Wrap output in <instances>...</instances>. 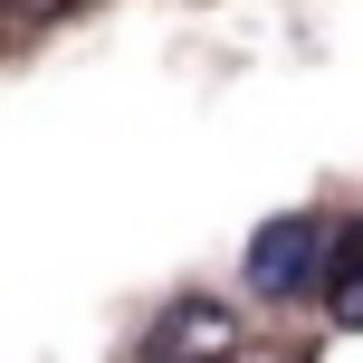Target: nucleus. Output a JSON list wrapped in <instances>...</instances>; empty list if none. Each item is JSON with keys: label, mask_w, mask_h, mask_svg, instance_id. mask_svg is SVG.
I'll list each match as a JSON object with an SVG mask.
<instances>
[{"label": "nucleus", "mask_w": 363, "mask_h": 363, "mask_svg": "<svg viewBox=\"0 0 363 363\" xmlns=\"http://www.w3.org/2000/svg\"><path fill=\"white\" fill-rule=\"evenodd\" d=\"M249 354V315L220 287H182L153 306V325L134 335V363H239Z\"/></svg>", "instance_id": "nucleus-2"}, {"label": "nucleus", "mask_w": 363, "mask_h": 363, "mask_svg": "<svg viewBox=\"0 0 363 363\" xmlns=\"http://www.w3.org/2000/svg\"><path fill=\"white\" fill-rule=\"evenodd\" d=\"M335 220L325 211H277V220H258L249 230V249H239V277H249V296H268V306H287V296H325V277H335Z\"/></svg>", "instance_id": "nucleus-1"}, {"label": "nucleus", "mask_w": 363, "mask_h": 363, "mask_svg": "<svg viewBox=\"0 0 363 363\" xmlns=\"http://www.w3.org/2000/svg\"><path fill=\"white\" fill-rule=\"evenodd\" d=\"M239 363H306V354H296V345H249Z\"/></svg>", "instance_id": "nucleus-4"}, {"label": "nucleus", "mask_w": 363, "mask_h": 363, "mask_svg": "<svg viewBox=\"0 0 363 363\" xmlns=\"http://www.w3.org/2000/svg\"><path fill=\"white\" fill-rule=\"evenodd\" d=\"M325 325H335V335H363V220L345 230V249H335V277H325Z\"/></svg>", "instance_id": "nucleus-3"}]
</instances>
